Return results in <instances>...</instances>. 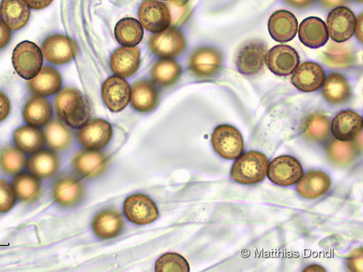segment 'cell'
Segmentation results:
<instances>
[{
	"instance_id": "obj_1",
	"label": "cell",
	"mask_w": 363,
	"mask_h": 272,
	"mask_svg": "<svg viewBox=\"0 0 363 272\" xmlns=\"http://www.w3.org/2000/svg\"><path fill=\"white\" fill-rule=\"evenodd\" d=\"M55 108L59 118L69 127L81 129L89 120L91 108L80 91L65 88L57 94Z\"/></svg>"
},
{
	"instance_id": "obj_2",
	"label": "cell",
	"mask_w": 363,
	"mask_h": 272,
	"mask_svg": "<svg viewBox=\"0 0 363 272\" xmlns=\"http://www.w3.org/2000/svg\"><path fill=\"white\" fill-rule=\"evenodd\" d=\"M269 166L267 157L259 151H249L240 156L231 170V177L236 183L255 185L263 181Z\"/></svg>"
},
{
	"instance_id": "obj_3",
	"label": "cell",
	"mask_w": 363,
	"mask_h": 272,
	"mask_svg": "<svg viewBox=\"0 0 363 272\" xmlns=\"http://www.w3.org/2000/svg\"><path fill=\"white\" fill-rule=\"evenodd\" d=\"M12 60L17 74L23 79L30 80L35 77L41 71L43 56L41 50L36 44L24 41L14 49Z\"/></svg>"
},
{
	"instance_id": "obj_4",
	"label": "cell",
	"mask_w": 363,
	"mask_h": 272,
	"mask_svg": "<svg viewBox=\"0 0 363 272\" xmlns=\"http://www.w3.org/2000/svg\"><path fill=\"white\" fill-rule=\"evenodd\" d=\"M267 51L266 44L258 40L248 41L242 45L235 56L237 70L245 76H255L264 69Z\"/></svg>"
},
{
	"instance_id": "obj_5",
	"label": "cell",
	"mask_w": 363,
	"mask_h": 272,
	"mask_svg": "<svg viewBox=\"0 0 363 272\" xmlns=\"http://www.w3.org/2000/svg\"><path fill=\"white\" fill-rule=\"evenodd\" d=\"M211 144L216 152L227 160H234L242 155L245 141L240 132L231 125L218 126L211 136Z\"/></svg>"
},
{
	"instance_id": "obj_6",
	"label": "cell",
	"mask_w": 363,
	"mask_h": 272,
	"mask_svg": "<svg viewBox=\"0 0 363 272\" xmlns=\"http://www.w3.org/2000/svg\"><path fill=\"white\" fill-rule=\"evenodd\" d=\"M267 177L279 186H292L298 183L304 174L299 162L291 156H281L269 164Z\"/></svg>"
},
{
	"instance_id": "obj_7",
	"label": "cell",
	"mask_w": 363,
	"mask_h": 272,
	"mask_svg": "<svg viewBox=\"0 0 363 272\" xmlns=\"http://www.w3.org/2000/svg\"><path fill=\"white\" fill-rule=\"evenodd\" d=\"M124 213L128 220L137 225H147L160 216L155 203L145 195L138 193L128 197L124 203Z\"/></svg>"
},
{
	"instance_id": "obj_8",
	"label": "cell",
	"mask_w": 363,
	"mask_h": 272,
	"mask_svg": "<svg viewBox=\"0 0 363 272\" xmlns=\"http://www.w3.org/2000/svg\"><path fill=\"white\" fill-rule=\"evenodd\" d=\"M149 46L157 55L164 58H172L184 52L187 42L183 33L178 29L167 28L164 31L151 37Z\"/></svg>"
},
{
	"instance_id": "obj_9",
	"label": "cell",
	"mask_w": 363,
	"mask_h": 272,
	"mask_svg": "<svg viewBox=\"0 0 363 272\" xmlns=\"http://www.w3.org/2000/svg\"><path fill=\"white\" fill-rule=\"evenodd\" d=\"M78 50L77 42L63 35L49 37L45 40L42 47V52L48 62L57 65L71 62L76 57Z\"/></svg>"
},
{
	"instance_id": "obj_10",
	"label": "cell",
	"mask_w": 363,
	"mask_h": 272,
	"mask_svg": "<svg viewBox=\"0 0 363 272\" xmlns=\"http://www.w3.org/2000/svg\"><path fill=\"white\" fill-rule=\"evenodd\" d=\"M138 16L143 27L153 33L164 31L171 24L169 9L157 0H145L139 8Z\"/></svg>"
},
{
	"instance_id": "obj_11",
	"label": "cell",
	"mask_w": 363,
	"mask_h": 272,
	"mask_svg": "<svg viewBox=\"0 0 363 272\" xmlns=\"http://www.w3.org/2000/svg\"><path fill=\"white\" fill-rule=\"evenodd\" d=\"M221 52L213 47H201L195 50L189 59V69L199 78L208 79L216 76L221 69Z\"/></svg>"
},
{
	"instance_id": "obj_12",
	"label": "cell",
	"mask_w": 363,
	"mask_h": 272,
	"mask_svg": "<svg viewBox=\"0 0 363 272\" xmlns=\"http://www.w3.org/2000/svg\"><path fill=\"white\" fill-rule=\"evenodd\" d=\"M112 135V127L107 120L96 118L89 120L78 132L77 137L84 147L97 150L107 146Z\"/></svg>"
},
{
	"instance_id": "obj_13",
	"label": "cell",
	"mask_w": 363,
	"mask_h": 272,
	"mask_svg": "<svg viewBox=\"0 0 363 272\" xmlns=\"http://www.w3.org/2000/svg\"><path fill=\"white\" fill-rule=\"evenodd\" d=\"M357 18L354 13L345 7L333 10L327 18L328 33L338 43L349 40L355 33Z\"/></svg>"
},
{
	"instance_id": "obj_14",
	"label": "cell",
	"mask_w": 363,
	"mask_h": 272,
	"mask_svg": "<svg viewBox=\"0 0 363 272\" xmlns=\"http://www.w3.org/2000/svg\"><path fill=\"white\" fill-rule=\"evenodd\" d=\"M54 200L60 205L69 208L78 205L84 196L81 181L72 175H63L56 178L52 188Z\"/></svg>"
},
{
	"instance_id": "obj_15",
	"label": "cell",
	"mask_w": 363,
	"mask_h": 272,
	"mask_svg": "<svg viewBox=\"0 0 363 272\" xmlns=\"http://www.w3.org/2000/svg\"><path fill=\"white\" fill-rule=\"evenodd\" d=\"M265 63L267 68L276 75L289 76L298 66L299 56L296 50L291 46L277 45L267 52Z\"/></svg>"
},
{
	"instance_id": "obj_16",
	"label": "cell",
	"mask_w": 363,
	"mask_h": 272,
	"mask_svg": "<svg viewBox=\"0 0 363 272\" xmlns=\"http://www.w3.org/2000/svg\"><path fill=\"white\" fill-rule=\"evenodd\" d=\"M131 89L123 78L109 77L102 87V97L107 108L113 112L124 110L130 101Z\"/></svg>"
},
{
	"instance_id": "obj_17",
	"label": "cell",
	"mask_w": 363,
	"mask_h": 272,
	"mask_svg": "<svg viewBox=\"0 0 363 272\" xmlns=\"http://www.w3.org/2000/svg\"><path fill=\"white\" fill-rule=\"evenodd\" d=\"M325 79L323 69L316 63L308 62L297 68L291 77V83L301 92L313 93L323 86Z\"/></svg>"
},
{
	"instance_id": "obj_18",
	"label": "cell",
	"mask_w": 363,
	"mask_h": 272,
	"mask_svg": "<svg viewBox=\"0 0 363 272\" xmlns=\"http://www.w3.org/2000/svg\"><path fill=\"white\" fill-rule=\"evenodd\" d=\"M108 165L106 155L96 150H81L72 160L74 171L84 178L95 177L102 174Z\"/></svg>"
},
{
	"instance_id": "obj_19",
	"label": "cell",
	"mask_w": 363,
	"mask_h": 272,
	"mask_svg": "<svg viewBox=\"0 0 363 272\" xmlns=\"http://www.w3.org/2000/svg\"><path fill=\"white\" fill-rule=\"evenodd\" d=\"M298 21L291 12L281 10L272 14L268 21V31L278 42H288L296 35Z\"/></svg>"
},
{
	"instance_id": "obj_20",
	"label": "cell",
	"mask_w": 363,
	"mask_h": 272,
	"mask_svg": "<svg viewBox=\"0 0 363 272\" xmlns=\"http://www.w3.org/2000/svg\"><path fill=\"white\" fill-rule=\"evenodd\" d=\"M160 101L158 89L152 81L140 80L134 83L130 94L133 107L140 113H150L156 109Z\"/></svg>"
},
{
	"instance_id": "obj_21",
	"label": "cell",
	"mask_w": 363,
	"mask_h": 272,
	"mask_svg": "<svg viewBox=\"0 0 363 272\" xmlns=\"http://www.w3.org/2000/svg\"><path fill=\"white\" fill-rule=\"evenodd\" d=\"M140 64V50L135 47L117 49L111 57V68L118 76L128 78L138 70Z\"/></svg>"
},
{
	"instance_id": "obj_22",
	"label": "cell",
	"mask_w": 363,
	"mask_h": 272,
	"mask_svg": "<svg viewBox=\"0 0 363 272\" xmlns=\"http://www.w3.org/2000/svg\"><path fill=\"white\" fill-rule=\"evenodd\" d=\"M330 186L331 180L326 173L312 170L301 176L296 188L302 198L315 199L325 195Z\"/></svg>"
},
{
	"instance_id": "obj_23",
	"label": "cell",
	"mask_w": 363,
	"mask_h": 272,
	"mask_svg": "<svg viewBox=\"0 0 363 272\" xmlns=\"http://www.w3.org/2000/svg\"><path fill=\"white\" fill-rule=\"evenodd\" d=\"M362 130V118L352 110L340 112L333 120L331 132L335 137L342 142L354 140Z\"/></svg>"
},
{
	"instance_id": "obj_24",
	"label": "cell",
	"mask_w": 363,
	"mask_h": 272,
	"mask_svg": "<svg viewBox=\"0 0 363 272\" xmlns=\"http://www.w3.org/2000/svg\"><path fill=\"white\" fill-rule=\"evenodd\" d=\"M328 38L325 23L318 17H309L300 24L298 38L308 47L317 49L323 47Z\"/></svg>"
},
{
	"instance_id": "obj_25",
	"label": "cell",
	"mask_w": 363,
	"mask_h": 272,
	"mask_svg": "<svg viewBox=\"0 0 363 272\" xmlns=\"http://www.w3.org/2000/svg\"><path fill=\"white\" fill-rule=\"evenodd\" d=\"M92 227L94 233L101 239H108L117 237L125 227V220L118 210H103L94 219Z\"/></svg>"
},
{
	"instance_id": "obj_26",
	"label": "cell",
	"mask_w": 363,
	"mask_h": 272,
	"mask_svg": "<svg viewBox=\"0 0 363 272\" xmlns=\"http://www.w3.org/2000/svg\"><path fill=\"white\" fill-rule=\"evenodd\" d=\"M26 166L30 174L40 179H47L58 172L60 162L53 151L43 149L30 157L26 162Z\"/></svg>"
},
{
	"instance_id": "obj_27",
	"label": "cell",
	"mask_w": 363,
	"mask_h": 272,
	"mask_svg": "<svg viewBox=\"0 0 363 272\" xmlns=\"http://www.w3.org/2000/svg\"><path fill=\"white\" fill-rule=\"evenodd\" d=\"M52 116V109L50 103L41 96L30 98L23 107V117L29 126L44 127L50 123Z\"/></svg>"
},
{
	"instance_id": "obj_28",
	"label": "cell",
	"mask_w": 363,
	"mask_h": 272,
	"mask_svg": "<svg viewBox=\"0 0 363 272\" xmlns=\"http://www.w3.org/2000/svg\"><path fill=\"white\" fill-rule=\"evenodd\" d=\"M32 92L39 96H48L58 92L62 85V77L51 67H45L28 83Z\"/></svg>"
},
{
	"instance_id": "obj_29",
	"label": "cell",
	"mask_w": 363,
	"mask_h": 272,
	"mask_svg": "<svg viewBox=\"0 0 363 272\" xmlns=\"http://www.w3.org/2000/svg\"><path fill=\"white\" fill-rule=\"evenodd\" d=\"M3 21L16 31L24 27L30 18V9L24 0H3L0 6Z\"/></svg>"
},
{
	"instance_id": "obj_30",
	"label": "cell",
	"mask_w": 363,
	"mask_h": 272,
	"mask_svg": "<svg viewBox=\"0 0 363 272\" xmlns=\"http://www.w3.org/2000/svg\"><path fill=\"white\" fill-rule=\"evenodd\" d=\"M13 188L20 201L31 203L36 201L42 192L40 178L28 173H19L13 179Z\"/></svg>"
},
{
	"instance_id": "obj_31",
	"label": "cell",
	"mask_w": 363,
	"mask_h": 272,
	"mask_svg": "<svg viewBox=\"0 0 363 272\" xmlns=\"http://www.w3.org/2000/svg\"><path fill=\"white\" fill-rule=\"evenodd\" d=\"M323 95L331 104H342L346 102L351 94L349 83L346 79L338 73H331L325 79Z\"/></svg>"
},
{
	"instance_id": "obj_32",
	"label": "cell",
	"mask_w": 363,
	"mask_h": 272,
	"mask_svg": "<svg viewBox=\"0 0 363 272\" xmlns=\"http://www.w3.org/2000/svg\"><path fill=\"white\" fill-rule=\"evenodd\" d=\"M15 144L23 153L35 154L43 147L45 139L44 133L38 128L23 126L13 133Z\"/></svg>"
},
{
	"instance_id": "obj_33",
	"label": "cell",
	"mask_w": 363,
	"mask_h": 272,
	"mask_svg": "<svg viewBox=\"0 0 363 272\" xmlns=\"http://www.w3.org/2000/svg\"><path fill=\"white\" fill-rule=\"evenodd\" d=\"M117 42L124 47H135L140 43L143 38L144 30L142 24L133 18L120 20L114 28Z\"/></svg>"
},
{
	"instance_id": "obj_34",
	"label": "cell",
	"mask_w": 363,
	"mask_h": 272,
	"mask_svg": "<svg viewBox=\"0 0 363 272\" xmlns=\"http://www.w3.org/2000/svg\"><path fill=\"white\" fill-rule=\"evenodd\" d=\"M182 73L179 64L174 60L165 59L156 62L150 74L159 85L168 87L174 85L179 80Z\"/></svg>"
},
{
	"instance_id": "obj_35",
	"label": "cell",
	"mask_w": 363,
	"mask_h": 272,
	"mask_svg": "<svg viewBox=\"0 0 363 272\" xmlns=\"http://www.w3.org/2000/svg\"><path fill=\"white\" fill-rule=\"evenodd\" d=\"M48 146L54 151L66 149L72 143V134L69 128L59 120L48 123L44 132Z\"/></svg>"
},
{
	"instance_id": "obj_36",
	"label": "cell",
	"mask_w": 363,
	"mask_h": 272,
	"mask_svg": "<svg viewBox=\"0 0 363 272\" xmlns=\"http://www.w3.org/2000/svg\"><path fill=\"white\" fill-rule=\"evenodd\" d=\"M324 63L333 68H346L354 63L353 51L345 45L330 43L324 55Z\"/></svg>"
},
{
	"instance_id": "obj_37",
	"label": "cell",
	"mask_w": 363,
	"mask_h": 272,
	"mask_svg": "<svg viewBox=\"0 0 363 272\" xmlns=\"http://www.w3.org/2000/svg\"><path fill=\"white\" fill-rule=\"evenodd\" d=\"M26 164L24 153L18 148L6 147L0 152V169L8 175L21 173Z\"/></svg>"
},
{
	"instance_id": "obj_38",
	"label": "cell",
	"mask_w": 363,
	"mask_h": 272,
	"mask_svg": "<svg viewBox=\"0 0 363 272\" xmlns=\"http://www.w3.org/2000/svg\"><path fill=\"white\" fill-rule=\"evenodd\" d=\"M328 153L333 162L344 166L350 164L356 157L357 147L352 141L333 140L328 147Z\"/></svg>"
},
{
	"instance_id": "obj_39",
	"label": "cell",
	"mask_w": 363,
	"mask_h": 272,
	"mask_svg": "<svg viewBox=\"0 0 363 272\" xmlns=\"http://www.w3.org/2000/svg\"><path fill=\"white\" fill-rule=\"evenodd\" d=\"M304 130L309 139L315 141L323 140L330 133V120L323 115H311L306 120Z\"/></svg>"
},
{
	"instance_id": "obj_40",
	"label": "cell",
	"mask_w": 363,
	"mask_h": 272,
	"mask_svg": "<svg viewBox=\"0 0 363 272\" xmlns=\"http://www.w3.org/2000/svg\"><path fill=\"white\" fill-rule=\"evenodd\" d=\"M155 271L157 272H189L190 266L183 256L175 253H169L157 260Z\"/></svg>"
},
{
	"instance_id": "obj_41",
	"label": "cell",
	"mask_w": 363,
	"mask_h": 272,
	"mask_svg": "<svg viewBox=\"0 0 363 272\" xmlns=\"http://www.w3.org/2000/svg\"><path fill=\"white\" fill-rule=\"evenodd\" d=\"M16 203V196L13 186L6 179L0 178V213L9 212Z\"/></svg>"
},
{
	"instance_id": "obj_42",
	"label": "cell",
	"mask_w": 363,
	"mask_h": 272,
	"mask_svg": "<svg viewBox=\"0 0 363 272\" xmlns=\"http://www.w3.org/2000/svg\"><path fill=\"white\" fill-rule=\"evenodd\" d=\"M362 249L354 250L348 257L347 266L351 271L362 272Z\"/></svg>"
},
{
	"instance_id": "obj_43",
	"label": "cell",
	"mask_w": 363,
	"mask_h": 272,
	"mask_svg": "<svg viewBox=\"0 0 363 272\" xmlns=\"http://www.w3.org/2000/svg\"><path fill=\"white\" fill-rule=\"evenodd\" d=\"M11 106L8 96L0 92V123H3L11 113Z\"/></svg>"
},
{
	"instance_id": "obj_44",
	"label": "cell",
	"mask_w": 363,
	"mask_h": 272,
	"mask_svg": "<svg viewBox=\"0 0 363 272\" xmlns=\"http://www.w3.org/2000/svg\"><path fill=\"white\" fill-rule=\"evenodd\" d=\"M12 37L11 29L1 20H0V50L6 47Z\"/></svg>"
},
{
	"instance_id": "obj_45",
	"label": "cell",
	"mask_w": 363,
	"mask_h": 272,
	"mask_svg": "<svg viewBox=\"0 0 363 272\" xmlns=\"http://www.w3.org/2000/svg\"><path fill=\"white\" fill-rule=\"evenodd\" d=\"M28 7L35 10H43L48 7L53 0H24Z\"/></svg>"
},
{
	"instance_id": "obj_46",
	"label": "cell",
	"mask_w": 363,
	"mask_h": 272,
	"mask_svg": "<svg viewBox=\"0 0 363 272\" xmlns=\"http://www.w3.org/2000/svg\"><path fill=\"white\" fill-rule=\"evenodd\" d=\"M289 5L297 8H306L311 6L315 0H284Z\"/></svg>"
},
{
	"instance_id": "obj_47",
	"label": "cell",
	"mask_w": 363,
	"mask_h": 272,
	"mask_svg": "<svg viewBox=\"0 0 363 272\" xmlns=\"http://www.w3.org/2000/svg\"><path fill=\"white\" fill-rule=\"evenodd\" d=\"M320 1L328 8H335L345 5L347 0H320Z\"/></svg>"
},
{
	"instance_id": "obj_48",
	"label": "cell",
	"mask_w": 363,
	"mask_h": 272,
	"mask_svg": "<svg viewBox=\"0 0 363 272\" xmlns=\"http://www.w3.org/2000/svg\"><path fill=\"white\" fill-rule=\"evenodd\" d=\"M358 40L362 42V15L357 20L355 33Z\"/></svg>"
},
{
	"instance_id": "obj_49",
	"label": "cell",
	"mask_w": 363,
	"mask_h": 272,
	"mask_svg": "<svg viewBox=\"0 0 363 272\" xmlns=\"http://www.w3.org/2000/svg\"><path fill=\"white\" fill-rule=\"evenodd\" d=\"M356 1H357L359 3H362V0H356Z\"/></svg>"
},
{
	"instance_id": "obj_50",
	"label": "cell",
	"mask_w": 363,
	"mask_h": 272,
	"mask_svg": "<svg viewBox=\"0 0 363 272\" xmlns=\"http://www.w3.org/2000/svg\"><path fill=\"white\" fill-rule=\"evenodd\" d=\"M163 1H169V0H163Z\"/></svg>"
}]
</instances>
